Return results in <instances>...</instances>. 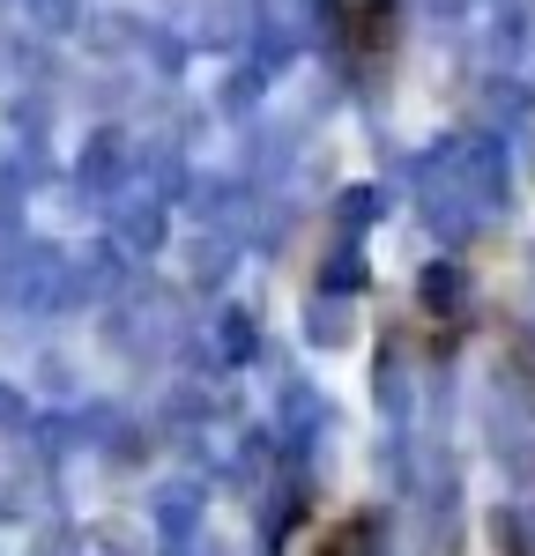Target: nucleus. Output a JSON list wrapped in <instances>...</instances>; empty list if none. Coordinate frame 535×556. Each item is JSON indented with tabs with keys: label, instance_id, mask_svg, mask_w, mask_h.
<instances>
[{
	"label": "nucleus",
	"instance_id": "nucleus-1",
	"mask_svg": "<svg viewBox=\"0 0 535 556\" xmlns=\"http://www.w3.org/2000/svg\"><path fill=\"white\" fill-rule=\"evenodd\" d=\"M320 556H372V527H364V519H350V527H335Z\"/></svg>",
	"mask_w": 535,
	"mask_h": 556
}]
</instances>
